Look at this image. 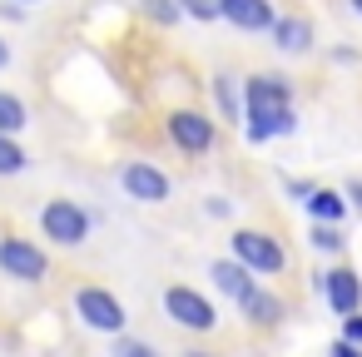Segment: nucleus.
Segmentation results:
<instances>
[{
  "mask_svg": "<svg viewBox=\"0 0 362 357\" xmlns=\"http://www.w3.org/2000/svg\"><path fill=\"white\" fill-rule=\"evenodd\" d=\"M0 273L16 278V283H45L50 278V258L35 238L21 233H0Z\"/></svg>",
  "mask_w": 362,
  "mask_h": 357,
  "instance_id": "nucleus-5",
  "label": "nucleus"
},
{
  "mask_svg": "<svg viewBox=\"0 0 362 357\" xmlns=\"http://www.w3.org/2000/svg\"><path fill=\"white\" fill-rule=\"evenodd\" d=\"M238 312L248 317V327H278V322H283V312H288V303H283L273 288H258Z\"/></svg>",
  "mask_w": 362,
  "mask_h": 357,
  "instance_id": "nucleus-14",
  "label": "nucleus"
},
{
  "mask_svg": "<svg viewBox=\"0 0 362 357\" xmlns=\"http://www.w3.org/2000/svg\"><path fill=\"white\" fill-rule=\"evenodd\" d=\"M209 85H214L218 115H223L228 124H243V119H248V115H243V85H233V75H214Z\"/></svg>",
  "mask_w": 362,
  "mask_h": 357,
  "instance_id": "nucleus-16",
  "label": "nucleus"
},
{
  "mask_svg": "<svg viewBox=\"0 0 362 357\" xmlns=\"http://www.w3.org/2000/svg\"><path fill=\"white\" fill-rule=\"evenodd\" d=\"M40 238L55 248H80L90 238V213L75 199H45L40 204Z\"/></svg>",
  "mask_w": 362,
  "mask_h": 357,
  "instance_id": "nucleus-4",
  "label": "nucleus"
},
{
  "mask_svg": "<svg viewBox=\"0 0 362 357\" xmlns=\"http://www.w3.org/2000/svg\"><path fill=\"white\" fill-rule=\"evenodd\" d=\"M228 258H238V263H243L248 273H258V278H278V273L288 268V248H283L273 233H263V228H233Z\"/></svg>",
  "mask_w": 362,
  "mask_h": 357,
  "instance_id": "nucleus-2",
  "label": "nucleus"
},
{
  "mask_svg": "<svg viewBox=\"0 0 362 357\" xmlns=\"http://www.w3.org/2000/svg\"><path fill=\"white\" fill-rule=\"evenodd\" d=\"M25 169H30V154H25V144L0 134V179H11V174H25Z\"/></svg>",
  "mask_w": 362,
  "mask_h": 357,
  "instance_id": "nucleus-18",
  "label": "nucleus"
},
{
  "mask_svg": "<svg viewBox=\"0 0 362 357\" xmlns=\"http://www.w3.org/2000/svg\"><path fill=\"white\" fill-rule=\"evenodd\" d=\"M184 357H214V352H199V347H194V352H184Z\"/></svg>",
  "mask_w": 362,
  "mask_h": 357,
  "instance_id": "nucleus-28",
  "label": "nucleus"
},
{
  "mask_svg": "<svg viewBox=\"0 0 362 357\" xmlns=\"http://www.w3.org/2000/svg\"><path fill=\"white\" fill-rule=\"evenodd\" d=\"M273 110H293V85L283 75H248L243 80V115H273Z\"/></svg>",
  "mask_w": 362,
  "mask_h": 357,
  "instance_id": "nucleus-8",
  "label": "nucleus"
},
{
  "mask_svg": "<svg viewBox=\"0 0 362 357\" xmlns=\"http://www.w3.org/2000/svg\"><path fill=\"white\" fill-rule=\"evenodd\" d=\"M308 248H317V253H342L347 248V238L337 233V228H327V223H308Z\"/></svg>",
  "mask_w": 362,
  "mask_h": 357,
  "instance_id": "nucleus-20",
  "label": "nucleus"
},
{
  "mask_svg": "<svg viewBox=\"0 0 362 357\" xmlns=\"http://www.w3.org/2000/svg\"><path fill=\"white\" fill-rule=\"evenodd\" d=\"M273 45H278L283 55H303V50L313 45V21H303V16H278Z\"/></svg>",
  "mask_w": 362,
  "mask_h": 357,
  "instance_id": "nucleus-15",
  "label": "nucleus"
},
{
  "mask_svg": "<svg viewBox=\"0 0 362 357\" xmlns=\"http://www.w3.org/2000/svg\"><path fill=\"white\" fill-rule=\"evenodd\" d=\"M110 357H159L154 342H139V337H115V352Z\"/></svg>",
  "mask_w": 362,
  "mask_h": 357,
  "instance_id": "nucleus-22",
  "label": "nucleus"
},
{
  "mask_svg": "<svg viewBox=\"0 0 362 357\" xmlns=\"http://www.w3.org/2000/svg\"><path fill=\"white\" fill-rule=\"evenodd\" d=\"M327 357H362V347H352V342H342V337H337V342L327 347Z\"/></svg>",
  "mask_w": 362,
  "mask_h": 357,
  "instance_id": "nucleus-25",
  "label": "nucleus"
},
{
  "mask_svg": "<svg viewBox=\"0 0 362 357\" xmlns=\"http://www.w3.org/2000/svg\"><path fill=\"white\" fill-rule=\"evenodd\" d=\"M209 278H214V293H223L233 308H243L258 293V273H248L238 258H214L209 263Z\"/></svg>",
  "mask_w": 362,
  "mask_h": 357,
  "instance_id": "nucleus-9",
  "label": "nucleus"
},
{
  "mask_svg": "<svg viewBox=\"0 0 362 357\" xmlns=\"http://www.w3.org/2000/svg\"><path fill=\"white\" fill-rule=\"evenodd\" d=\"M347 6H352V11H357V16H362V0H347Z\"/></svg>",
  "mask_w": 362,
  "mask_h": 357,
  "instance_id": "nucleus-29",
  "label": "nucleus"
},
{
  "mask_svg": "<svg viewBox=\"0 0 362 357\" xmlns=\"http://www.w3.org/2000/svg\"><path fill=\"white\" fill-rule=\"evenodd\" d=\"M70 303H75V317H80L90 332L124 337V322H129V312H124V303H119L110 288H100V283H80Z\"/></svg>",
  "mask_w": 362,
  "mask_h": 357,
  "instance_id": "nucleus-3",
  "label": "nucleus"
},
{
  "mask_svg": "<svg viewBox=\"0 0 362 357\" xmlns=\"http://www.w3.org/2000/svg\"><path fill=\"white\" fill-rule=\"evenodd\" d=\"M322 298H327V308L337 312V317H352V312H362V278H357V268H332V273H322Z\"/></svg>",
  "mask_w": 362,
  "mask_h": 357,
  "instance_id": "nucleus-10",
  "label": "nucleus"
},
{
  "mask_svg": "<svg viewBox=\"0 0 362 357\" xmlns=\"http://www.w3.org/2000/svg\"><path fill=\"white\" fill-rule=\"evenodd\" d=\"M303 209H308V218H313V223H327V228H337V223L352 213L342 189H313V199H308Z\"/></svg>",
  "mask_w": 362,
  "mask_h": 357,
  "instance_id": "nucleus-13",
  "label": "nucleus"
},
{
  "mask_svg": "<svg viewBox=\"0 0 362 357\" xmlns=\"http://www.w3.org/2000/svg\"><path fill=\"white\" fill-rule=\"evenodd\" d=\"M16 6H40V0H16Z\"/></svg>",
  "mask_w": 362,
  "mask_h": 357,
  "instance_id": "nucleus-30",
  "label": "nucleus"
},
{
  "mask_svg": "<svg viewBox=\"0 0 362 357\" xmlns=\"http://www.w3.org/2000/svg\"><path fill=\"white\" fill-rule=\"evenodd\" d=\"M204 209H209V218H228V199H209Z\"/></svg>",
  "mask_w": 362,
  "mask_h": 357,
  "instance_id": "nucleus-26",
  "label": "nucleus"
},
{
  "mask_svg": "<svg viewBox=\"0 0 362 357\" xmlns=\"http://www.w3.org/2000/svg\"><path fill=\"white\" fill-rule=\"evenodd\" d=\"M164 129H169L174 149H179V154H194V159L209 154V149L218 144V124H214L204 110H169Z\"/></svg>",
  "mask_w": 362,
  "mask_h": 357,
  "instance_id": "nucleus-6",
  "label": "nucleus"
},
{
  "mask_svg": "<svg viewBox=\"0 0 362 357\" xmlns=\"http://www.w3.org/2000/svg\"><path fill=\"white\" fill-rule=\"evenodd\" d=\"M342 194H347V209H357V213H362V179H347V189H342Z\"/></svg>",
  "mask_w": 362,
  "mask_h": 357,
  "instance_id": "nucleus-24",
  "label": "nucleus"
},
{
  "mask_svg": "<svg viewBox=\"0 0 362 357\" xmlns=\"http://www.w3.org/2000/svg\"><path fill=\"white\" fill-rule=\"evenodd\" d=\"M6 65H11V45H6V40H0V70H6Z\"/></svg>",
  "mask_w": 362,
  "mask_h": 357,
  "instance_id": "nucleus-27",
  "label": "nucleus"
},
{
  "mask_svg": "<svg viewBox=\"0 0 362 357\" xmlns=\"http://www.w3.org/2000/svg\"><path fill=\"white\" fill-rule=\"evenodd\" d=\"M218 6H223V0H179V11L189 21H199V25H214L218 21Z\"/></svg>",
  "mask_w": 362,
  "mask_h": 357,
  "instance_id": "nucleus-21",
  "label": "nucleus"
},
{
  "mask_svg": "<svg viewBox=\"0 0 362 357\" xmlns=\"http://www.w3.org/2000/svg\"><path fill=\"white\" fill-rule=\"evenodd\" d=\"M298 129V110H273V115H248L243 119V139L248 144H268V139H283Z\"/></svg>",
  "mask_w": 362,
  "mask_h": 357,
  "instance_id": "nucleus-12",
  "label": "nucleus"
},
{
  "mask_svg": "<svg viewBox=\"0 0 362 357\" xmlns=\"http://www.w3.org/2000/svg\"><path fill=\"white\" fill-rule=\"evenodd\" d=\"M342 342H352V347H362V312H352V317H342Z\"/></svg>",
  "mask_w": 362,
  "mask_h": 357,
  "instance_id": "nucleus-23",
  "label": "nucleus"
},
{
  "mask_svg": "<svg viewBox=\"0 0 362 357\" xmlns=\"http://www.w3.org/2000/svg\"><path fill=\"white\" fill-rule=\"evenodd\" d=\"M164 317H169L174 327H184V332H199V337L218 332V308H214V298L199 293L194 283H169V288H164Z\"/></svg>",
  "mask_w": 362,
  "mask_h": 357,
  "instance_id": "nucleus-1",
  "label": "nucleus"
},
{
  "mask_svg": "<svg viewBox=\"0 0 362 357\" xmlns=\"http://www.w3.org/2000/svg\"><path fill=\"white\" fill-rule=\"evenodd\" d=\"M25 129H30V110H25V100L11 95V90H0V134L16 139V134H25Z\"/></svg>",
  "mask_w": 362,
  "mask_h": 357,
  "instance_id": "nucleus-17",
  "label": "nucleus"
},
{
  "mask_svg": "<svg viewBox=\"0 0 362 357\" xmlns=\"http://www.w3.org/2000/svg\"><path fill=\"white\" fill-rule=\"evenodd\" d=\"M119 189H124L134 204H164V199L174 194L169 174H164L159 164H149V159H129V164L119 169Z\"/></svg>",
  "mask_w": 362,
  "mask_h": 357,
  "instance_id": "nucleus-7",
  "label": "nucleus"
},
{
  "mask_svg": "<svg viewBox=\"0 0 362 357\" xmlns=\"http://www.w3.org/2000/svg\"><path fill=\"white\" fill-rule=\"evenodd\" d=\"M139 16H144V21H154L159 30H169V25H179V21H184L179 0H139Z\"/></svg>",
  "mask_w": 362,
  "mask_h": 357,
  "instance_id": "nucleus-19",
  "label": "nucleus"
},
{
  "mask_svg": "<svg viewBox=\"0 0 362 357\" xmlns=\"http://www.w3.org/2000/svg\"><path fill=\"white\" fill-rule=\"evenodd\" d=\"M218 21H228L233 30H248V35H258V30L273 35L278 11H273V0H223V6H218Z\"/></svg>",
  "mask_w": 362,
  "mask_h": 357,
  "instance_id": "nucleus-11",
  "label": "nucleus"
}]
</instances>
